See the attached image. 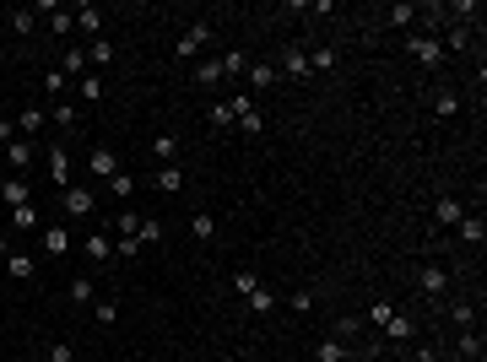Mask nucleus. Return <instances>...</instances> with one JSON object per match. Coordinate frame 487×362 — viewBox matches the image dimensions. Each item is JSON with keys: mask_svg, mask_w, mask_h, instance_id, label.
Returning a JSON list of instances; mask_svg holds the SVG:
<instances>
[{"mask_svg": "<svg viewBox=\"0 0 487 362\" xmlns=\"http://www.w3.org/2000/svg\"><path fill=\"white\" fill-rule=\"evenodd\" d=\"M406 49L417 55V65H439V60H444V43L433 38V33H411V38H406Z\"/></svg>", "mask_w": 487, "mask_h": 362, "instance_id": "1", "label": "nucleus"}, {"mask_svg": "<svg viewBox=\"0 0 487 362\" xmlns=\"http://www.w3.org/2000/svg\"><path fill=\"white\" fill-rule=\"evenodd\" d=\"M206 38H211V22H195V27H190V33L174 43V60H190V55H201Z\"/></svg>", "mask_w": 487, "mask_h": 362, "instance_id": "2", "label": "nucleus"}, {"mask_svg": "<svg viewBox=\"0 0 487 362\" xmlns=\"http://www.w3.org/2000/svg\"><path fill=\"white\" fill-rule=\"evenodd\" d=\"M276 76L304 81V76H314V65H309V55H304V49H287V55H282V65H276Z\"/></svg>", "mask_w": 487, "mask_h": 362, "instance_id": "3", "label": "nucleus"}, {"mask_svg": "<svg viewBox=\"0 0 487 362\" xmlns=\"http://www.w3.org/2000/svg\"><path fill=\"white\" fill-rule=\"evenodd\" d=\"M417 287H423L428 298H439V292L449 287V270H444V265H423V276H417Z\"/></svg>", "mask_w": 487, "mask_h": 362, "instance_id": "4", "label": "nucleus"}, {"mask_svg": "<svg viewBox=\"0 0 487 362\" xmlns=\"http://www.w3.org/2000/svg\"><path fill=\"white\" fill-rule=\"evenodd\" d=\"M49 179L60 184V189L71 184V152H65V146H49Z\"/></svg>", "mask_w": 487, "mask_h": 362, "instance_id": "5", "label": "nucleus"}, {"mask_svg": "<svg viewBox=\"0 0 487 362\" xmlns=\"http://www.w3.org/2000/svg\"><path fill=\"white\" fill-rule=\"evenodd\" d=\"M33 157H38V152H33V141H27V136H17V141L6 146V162H11L17 173H22V168H33Z\"/></svg>", "mask_w": 487, "mask_h": 362, "instance_id": "6", "label": "nucleus"}, {"mask_svg": "<svg viewBox=\"0 0 487 362\" xmlns=\"http://www.w3.org/2000/svg\"><path fill=\"white\" fill-rule=\"evenodd\" d=\"M120 173V157H114V146H98L92 152V179H114Z\"/></svg>", "mask_w": 487, "mask_h": 362, "instance_id": "7", "label": "nucleus"}, {"mask_svg": "<svg viewBox=\"0 0 487 362\" xmlns=\"http://www.w3.org/2000/svg\"><path fill=\"white\" fill-rule=\"evenodd\" d=\"M60 201H65V211H71V217H92V205H98V201H92V189H65Z\"/></svg>", "mask_w": 487, "mask_h": 362, "instance_id": "8", "label": "nucleus"}, {"mask_svg": "<svg viewBox=\"0 0 487 362\" xmlns=\"http://www.w3.org/2000/svg\"><path fill=\"white\" fill-rule=\"evenodd\" d=\"M76 27L87 33V38H103V11L98 6H76Z\"/></svg>", "mask_w": 487, "mask_h": 362, "instance_id": "9", "label": "nucleus"}, {"mask_svg": "<svg viewBox=\"0 0 487 362\" xmlns=\"http://www.w3.org/2000/svg\"><path fill=\"white\" fill-rule=\"evenodd\" d=\"M244 76H249V87H255V92H265V87H276V81H282V76H276V65H265V60H255Z\"/></svg>", "mask_w": 487, "mask_h": 362, "instance_id": "10", "label": "nucleus"}, {"mask_svg": "<svg viewBox=\"0 0 487 362\" xmlns=\"http://www.w3.org/2000/svg\"><path fill=\"white\" fill-rule=\"evenodd\" d=\"M27 195H33V189H27V179H6V184H0V201L11 205V211H17V205H33Z\"/></svg>", "mask_w": 487, "mask_h": 362, "instance_id": "11", "label": "nucleus"}, {"mask_svg": "<svg viewBox=\"0 0 487 362\" xmlns=\"http://www.w3.org/2000/svg\"><path fill=\"white\" fill-rule=\"evenodd\" d=\"M460 217H466V205L455 201V195H444V201L433 205V222H439V227H455V222H460Z\"/></svg>", "mask_w": 487, "mask_h": 362, "instance_id": "12", "label": "nucleus"}, {"mask_svg": "<svg viewBox=\"0 0 487 362\" xmlns=\"http://www.w3.org/2000/svg\"><path fill=\"white\" fill-rule=\"evenodd\" d=\"M43 254H55V260L71 254V233H65V227H43Z\"/></svg>", "mask_w": 487, "mask_h": 362, "instance_id": "13", "label": "nucleus"}, {"mask_svg": "<svg viewBox=\"0 0 487 362\" xmlns=\"http://www.w3.org/2000/svg\"><path fill=\"white\" fill-rule=\"evenodd\" d=\"M87 254H92V260H114V238H108V233H87Z\"/></svg>", "mask_w": 487, "mask_h": 362, "instance_id": "14", "label": "nucleus"}, {"mask_svg": "<svg viewBox=\"0 0 487 362\" xmlns=\"http://www.w3.org/2000/svg\"><path fill=\"white\" fill-rule=\"evenodd\" d=\"M38 124H43V108H22V114H17V136H27V141H33V136H38Z\"/></svg>", "mask_w": 487, "mask_h": 362, "instance_id": "15", "label": "nucleus"}, {"mask_svg": "<svg viewBox=\"0 0 487 362\" xmlns=\"http://www.w3.org/2000/svg\"><path fill=\"white\" fill-rule=\"evenodd\" d=\"M385 335H390V341H411V335H417V324L401 319V314H390V319H385Z\"/></svg>", "mask_w": 487, "mask_h": 362, "instance_id": "16", "label": "nucleus"}, {"mask_svg": "<svg viewBox=\"0 0 487 362\" xmlns=\"http://www.w3.org/2000/svg\"><path fill=\"white\" fill-rule=\"evenodd\" d=\"M449 324H460V330H471V324H477V308H471L466 298H455V303H449Z\"/></svg>", "mask_w": 487, "mask_h": 362, "instance_id": "17", "label": "nucleus"}, {"mask_svg": "<svg viewBox=\"0 0 487 362\" xmlns=\"http://www.w3.org/2000/svg\"><path fill=\"white\" fill-rule=\"evenodd\" d=\"M60 71H65V76H87V49H65Z\"/></svg>", "mask_w": 487, "mask_h": 362, "instance_id": "18", "label": "nucleus"}, {"mask_svg": "<svg viewBox=\"0 0 487 362\" xmlns=\"http://www.w3.org/2000/svg\"><path fill=\"white\" fill-rule=\"evenodd\" d=\"M455 233H460V238H466V243H482L487 222H482V217H460V222H455Z\"/></svg>", "mask_w": 487, "mask_h": 362, "instance_id": "19", "label": "nucleus"}, {"mask_svg": "<svg viewBox=\"0 0 487 362\" xmlns=\"http://www.w3.org/2000/svg\"><path fill=\"white\" fill-rule=\"evenodd\" d=\"M314 362H346V341H320V352H314Z\"/></svg>", "mask_w": 487, "mask_h": 362, "instance_id": "20", "label": "nucleus"}, {"mask_svg": "<svg viewBox=\"0 0 487 362\" xmlns=\"http://www.w3.org/2000/svg\"><path fill=\"white\" fill-rule=\"evenodd\" d=\"M211 233H217V222H211V211H195V217H190V238H211Z\"/></svg>", "mask_w": 487, "mask_h": 362, "instance_id": "21", "label": "nucleus"}, {"mask_svg": "<svg viewBox=\"0 0 487 362\" xmlns=\"http://www.w3.org/2000/svg\"><path fill=\"white\" fill-rule=\"evenodd\" d=\"M87 65H114V43H108V38H92V49H87Z\"/></svg>", "mask_w": 487, "mask_h": 362, "instance_id": "22", "label": "nucleus"}, {"mask_svg": "<svg viewBox=\"0 0 487 362\" xmlns=\"http://www.w3.org/2000/svg\"><path fill=\"white\" fill-rule=\"evenodd\" d=\"M244 71H249V55H244V49H227L223 55V76H244Z\"/></svg>", "mask_w": 487, "mask_h": 362, "instance_id": "23", "label": "nucleus"}, {"mask_svg": "<svg viewBox=\"0 0 487 362\" xmlns=\"http://www.w3.org/2000/svg\"><path fill=\"white\" fill-rule=\"evenodd\" d=\"M65 81H71V76H65L60 65H49V71H43V92H49V98H60V92H65Z\"/></svg>", "mask_w": 487, "mask_h": 362, "instance_id": "24", "label": "nucleus"}, {"mask_svg": "<svg viewBox=\"0 0 487 362\" xmlns=\"http://www.w3.org/2000/svg\"><path fill=\"white\" fill-rule=\"evenodd\" d=\"M92 319H98L103 330H108V324L120 319V303H108V298H98V303H92Z\"/></svg>", "mask_w": 487, "mask_h": 362, "instance_id": "25", "label": "nucleus"}, {"mask_svg": "<svg viewBox=\"0 0 487 362\" xmlns=\"http://www.w3.org/2000/svg\"><path fill=\"white\" fill-rule=\"evenodd\" d=\"M411 22H417V6H411V0L390 6V27H411Z\"/></svg>", "mask_w": 487, "mask_h": 362, "instance_id": "26", "label": "nucleus"}, {"mask_svg": "<svg viewBox=\"0 0 487 362\" xmlns=\"http://www.w3.org/2000/svg\"><path fill=\"white\" fill-rule=\"evenodd\" d=\"M433 114H439V120H455V114H460V98H455V92H439V98H433Z\"/></svg>", "mask_w": 487, "mask_h": 362, "instance_id": "27", "label": "nucleus"}, {"mask_svg": "<svg viewBox=\"0 0 487 362\" xmlns=\"http://www.w3.org/2000/svg\"><path fill=\"white\" fill-rule=\"evenodd\" d=\"M174 152H179V146H174V136H152V157H157L162 168L174 162Z\"/></svg>", "mask_w": 487, "mask_h": 362, "instance_id": "28", "label": "nucleus"}, {"mask_svg": "<svg viewBox=\"0 0 487 362\" xmlns=\"http://www.w3.org/2000/svg\"><path fill=\"white\" fill-rule=\"evenodd\" d=\"M157 189H168V195H174V189H184V173L174 168V162H168V168H157Z\"/></svg>", "mask_w": 487, "mask_h": 362, "instance_id": "29", "label": "nucleus"}, {"mask_svg": "<svg viewBox=\"0 0 487 362\" xmlns=\"http://www.w3.org/2000/svg\"><path fill=\"white\" fill-rule=\"evenodd\" d=\"M114 233H120V238H141V217H136V211H125V217L114 222Z\"/></svg>", "mask_w": 487, "mask_h": 362, "instance_id": "30", "label": "nucleus"}, {"mask_svg": "<svg viewBox=\"0 0 487 362\" xmlns=\"http://www.w3.org/2000/svg\"><path fill=\"white\" fill-rule=\"evenodd\" d=\"M71 303H92V276H71Z\"/></svg>", "mask_w": 487, "mask_h": 362, "instance_id": "31", "label": "nucleus"}, {"mask_svg": "<svg viewBox=\"0 0 487 362\" xmlns=\"http://www.w3.org/2000/svg\"><path fill=\"white\" fill-rule=\"evenodd\" d=\"M71 27H76V11H71V17H65L60 6H55V11H49V33H71Z\"/></svg>", "mask_w": 487, "mask_h": 362, "instance_id": "32", "label": "nucleus"}, {"mask_svg": "<svg viewBox=\"0 0 487 362\" xmlns=\"http://www.w3.org/2000/svg\"><path fill=\"white\" fill-rule=\"evenodd\" d=\"M249 308H255V314H271V308H276V298H271L265 287H255V292H249Z\"/></svg>", "mask_w": 487, "mask_h": 362, "instance_id": "33", "label": "nucleus"}, {"mask_svg": "<svg viewBox=\"0 0 487 362\" xmlns=\"http://www.w3.org/2000/svg\"><path fill=\"white\" fill-rule=\"evenodd\" d=\"M217 76H223V60H206L201 71H195V81H201V87H217Z\"/></svg>", "mask_w": 487, "mask_h": 362, "instance_id": "34", "label": "nucleus"}, {"mask_svg": "<svg viewBox=\"0 0 487 362\" xmlns=\"http://www.w3.org/2000/svg\"><path fill=\"white\" fill-rule=\"evenodd\" d=\"M141 243H162V222L157 217H141Z\"/></svg>", "mask_w": 487, "mask_h": 362, "instance_id": "35", "label": "nucleus"}, {"mask_svg": "<svg viewBox=\"0 0 487 362\" xmlns=\"http://www.w3.org/2000/svg\"><path fill=\"white\" fill-rule=\"evenodd\" d=\"M11 227H38V211H33V205H17V211H11Z\"/></svg>", "mask_w": 487, "mask_h": 362, "instance_id": "36", "label": "nucleus"}, {"mask_svg": "<svg viewBox=\"0 0 487 362\" xmlns=\"http://www.w3.org/2000/svg\"><path fill=\"white\" fill-rule=\"evenodd\" d=\"M6 270H11V276H33V260H27V254H6Z\"/></svg>", "mask_w": 487, "mask_h": 362, "instance_id": "37", "label": "nucleus"}, {"mask_svg": "<svg viewBox=\"0 0 487 362\" xmlns=\"http://www.w3.org/2000/svg\"><path fill=\"white\" fill-rule=\"evenodd\" d=\"M103 98V81L98 76H81V103H98Z\"/></svg>", "mask_w": 487, "mask_h": 362, "instance_id": "38", "label": "nucleus"}, {"mask_svg": "<svg viewBox=\"0 0 487 362\" xmlns=\"http://www.w3.org/2000/svg\"><path fill=\"white\" fill-rule=\"evenodd\" d=\"M49 362H76V346H71V341H55V346H49Z\"/></svg>", "mask_w": 487, "mask_h": 362, "instance_id": "39", "label": "nucleus"}, {"mask_svg": "<svg viewBox=\"0 0 487 362\" xmlns=\"http://www.w3.org/2000/svg\"><path fill=\"white\" fill-rule=\"evenodd\" d=\"M239 130H244V136H260V108H249V114H239Z\"/></svg>", "mask_w": 487, "mask_h": 362, "instance_id": "40", "label": "nucleus"}, {"mask_svg": "<svg viewBox=\"0 0 487 362\" xmlns=\"http://www.w3.org/2000/svg\"><path fill=\"white\" fill-rule=\"evenodd\" d=\"M141 249H146L141 238H120V243H114V254H125V260H136V254H141Z\"/></svg>", "mask_w": 487, "mask_h": 362, "instance_id": "41", "label": "nucleus"}, {"mask_svg": "<svg viewBox=\"0 0 487 362\" xmlns=\"http://www.w3.org/2000/svg\"><path fill=\"white\" fill-rule=\"evenodd\" d=\"M309 65H314V71H330V65H336V49H314V55H309Z\"/></svg>", "mask_w": 487, "mask_h": 362, "instance_id": "42", "label": "nucleus"}, {"mask_svg": "<svg viewBox=\"0 0 487 362\" xmlns=\"http://www.w3.org/2000/svg\"><path fill=\"white\" fill-rule=\"evenodd\" d=\"M55 124H60V130H71V124H76V108H71V103H55Z\"/></svg>", "mask_w": 487, "mask_h": 362, "instance_id": "43", "label": "nucleus"}, {"mask_svg": "<svg viewBox=\"0 0 487 362\" xmlns=\"http://www.w3.org/2000/svg\"><path fill=\"white\" fill-rule=\"evenodd\" d=\"M482 352V341H477V330H460V357H477Z\"/></svg>", "mask_w": 487, "mask_h": 362, "instance_id": "44", "label": "nucleus"}, {"mask_svg": "<svg viewBox=\"0 0 487 362\" xmlns=\"http://www.w3.org/2000/svg\"><path fill=\"white\" fill-rule=\"evenodd\" d=\"M108 189H114L120 201H130V173H114V179H108Z\"/></svg>", "mask_w": 487, "mask_h": 362, "instance_id": "45", "label": "nucleus"}, {"mask_svg": "<svg viewBox=\"0 0 487 362\" xmlns=\"http://www.w3.org/2000/svg\"><path fill=\"white\" fill-rule=\"evenodd\" d=\"M390 314H395V308H390V303H374V308H368V319L379 324V330H385V319H390Z\"/></svg>", "mask_w": 487, "mask_h": 362, "instance_id": "46", "label": "nucleus"}, {"mask_svg": "<svg viewBox=\"0 0 487 362\" xmlns=\"http://www.w3.org/2000/svg\"><path fill=\"white\" fill-rule=\"evenodd\" d=\"M11 27H17V33H33V11H11Z\"/></svg>", "mask_w": 487, "mask_h": 362, "instance_id": "47", "label": "nucleus"}, {"mask_svg": "<svg viewBox=\"0 0 487 362\" xmlns=\"http://www.w3.org/2000/svg\"><path fill=\"white\" fill-rule=\"evenodd\" d=\"M211 124H233V108H227V103H211Z\"/></svg>", "mask_w": 487, "mask_h": 362, "instance_id": "48", "label": "nucleus"}, {"mask_svg": "<svg viewBox=\"0 0 487 362\" xmlns=\"http://www.w3.org/2000/svg\"><path fill=\"white\" fill-rule=\"evenodd\" d=\"M466 43H471V33H466V27H455V33L444 38V49H466Z\"/></svg>", "mask_w": 487, "mask_h": 362, "instance_id": "49", "label": "nucleus"}, {"mask_svg": "<svg viewBox=\"0 0 487 362\" xmlns=\"http://www.w3.org/2000/svg\"><path fill=\"white\" fill-rule=\"evenodd\" d=\"M233 287H239L244 298H249V292H255V287H260V282H255V276H249V270H239V276H233Z\"/></svg>", "mask_w": 487, "mask_h": 362, "instance_id": "50", "label": "nucleus"}, {"mask_svg": "<svg viewBox=\"0 0 487 362\" xmlns=\"http://www.w3.org/2000/svg\"><path fill=\"white\" fill-rule=\"evenodd\" d=\"M17 141V120H0V146H11Z\"/></svg>", "mask_w": 487, "mask_h": 362, "instance_id": "51", "label": "nucleus"}, {"mask_svg": "<svg viewBox=\"0 0 487 362\" xmlns=\"http://www.w3.org/2000/svg\"><path fill=\"white\" fill-rule=\"evenodd\" d=\"M433 357V346H417V352H406V357H395V362H428Z\"/></svg>", "mask_w": 487, "mask_h": 362, "instance_id": "52", "label": "nucleus"}, {"mask_svg": "<svg viewBox=\"0 0 487 362\" xmlns=\"http://www.w3.org/2000/svg\"><path fill=\"white\" fill-rule=\"evenodd\" d=\"M6 254H11V238H6V233H0V260H6Z\"/></svg>", "mask_w": 487, "mask_h": 362, "instance_id": "53", "label": "nucleus"}, {"mask_svg": "<svg viewBox=\"0 0 487 362\" xmlns=\"http://www.w3.org/2000/svg\"><path fill=\"white\" fill-rule=\"evenodd\" d=\"M428 362H439V357H428Z\"/></svg>", "mask_w": 487, "mask_h": 362, "instance_id": "54", "label": "nucleus"}]
</instances>
